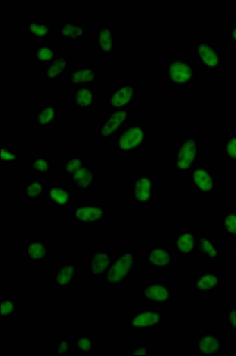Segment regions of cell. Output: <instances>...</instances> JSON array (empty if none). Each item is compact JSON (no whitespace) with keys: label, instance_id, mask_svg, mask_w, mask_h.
<instances>
[{"label":"cell","instance_id":"obj_1","mask_svg":"<svg viewBox=\"0 0 236 356\" xmlns=\"http://www.w3.org/2000/svg\"><path fill=\"white\" fill-rule=\"evenodd\" d=\"M143 245H121L120 250L103 277L104 289L111 292L128 291L132 281L139 280L140 254Z\"/></svg>","mask_w":236,"mask_h":356},{"label":"cell","instance_id":"obj_2","mask_svg":"<svg viewBox=\"0 0 236 356\" xmlns=\"http://www.w3.org/2000/svg\"><path fill=\"white\" fill-rule=\"evenodd\" d=\"M199 70L194 58H165L162 61L163 81L171 84L176 94H184L199 81Z\"/></svg>","mask_w":236,"mask_h":356},{"label":"cell","instance_id":"obj_3","mask_svg":"<svg viewBox=\"0 0 236 356\" xmlns=\"http://www.w3.org/2000/svg\"><path fill=\"white\" fill-rule=\"evenodd\" d=\"M119 152L151 151V129L138 116L129 117L116 138Z\"/></svg>","mask_w":236,"mask_h":356},{"label":"cell","instance_id":"obj_4","mask_svg":"<svg viewBox=\"0 0 236 356\" xmlns=\"http://www.w3.org/2000/svg\"><path fill=\"white\" fill-rule=\"evenodd\" d=\"M86 262L87 257L82 256H60L56 266L47 269V280L59 291H70L82 280Z\"/></svg>","mask_w":236,"mask_h":356},{"label":"cell","instance_id":"obj_5","mask_svg":"<svg viewBox=\"0 0 236 356\" xmlns=\"http://www.w3.org/2000/svg\"><path fill=\"white\" fill-rule=\"evenodd\" d=\"M185 176L187 187L195 191L199 197H221V177L212 172L209 163L197 162Z\"/></svg>","mask_w":236,"mask_h":356},{"label":"cell","instance_id":"obj_6","mask_svg":"<svg viewBox=\"0 0 236 356\" xmlns=\"http://www.w3.org/2000/svg\"><path fill=\"white\" fill-rule=\"evenodd\" d=\"M69 221L82 226L102 222L106 219V200L93 194H84L74 199L67 208Z\"/></svg>","mask_w":236,"mask_h":356},{"label":"cell","instance_id":"obj_7","mask_svg":"<svg viewBox=\"0 0 236 356\" xmlns=\"http://www.w3.org/2000/svg\"><path fill=\"white\" fill-rule=\"evenodd\" d=\"M163 320V308L140 305L128 318V338L151 337L153 329L162 326Z\"/></svg>","mask_w":236,"mask_h":356},{"label":"cell","instance_id":"obj_8","mask_svg":"<svg viewBox=\"0 0 236 356\" xmlns=\"http://www.w3.org/2000/svg\"><path fill=\"white\" fill-rule=\"evenodd\" d=\"M176 280H153L141 281L139 284L140 305L164 308L175 303Z\"/></svg>","mask_w":236,"mask_h":356},{"label":"cell","instance_id":"obj_9","mask_svg":"<svg viewBox=\"0 0 236 356\" xmlns=\"http://www.w3.org/2000/svg\"><path fill=\"white\" fill-rule=\"evenodd\" d=\"M157 191V181L147 174L128 176V210L151 209L153 195Z\"/></svg>","mask_w":236,"mask_h":356},{"label":"cell","instance_id":"obj_10","mask_svg":"<svg viewBox=\"0 0 236 356\" xmlns=\"http://www.w3.org/2000/svg\"><path fill=\"white\" fill-rule=\"evenodd\" d=\"M92 56L96 59L117 58V26L113 23H89Z\"/></svg>","mask_w":236,"mask_h":356},{"label":"cell","instance_id":"obj_11","mask_svg":"<svg viewBox=\"0 0 236 356\" xmlns=\"http://www.w3.org/2000/svg\"><path fill=\"white\" fill-rule=\"evenodd\" d=\"M140 102V86L138 81H119L104 97V113L129 109Z\"/></svg>","mask_w":236,"mask_h":356},{"label":"cell","instance_id":"obj_12","mask_svg":"<svg viewBox=\"0 0 236 356\" xmlns=\"http://www.w3.org/2000/svg\"><path fill=\"white\" fill-rule=\"evenodd\" d=\"M199 136L195 134H186L177 139L174 146V175H185L197 162Z\"/></svg>","mask_w":236,"mask_h":356},{"label":"cell","instance_id":"obj_13","mask_svg":"<svg viewBox=\"0 0 236 356\" xmlns=\"http://www.w3.org/2000/svg\"><path fill=\"white\" fill-rule=\"evenodd\" d=\"M129 109L117 111L96 117L92 123L94 141L116 140L124 122L129 118Z\"/></svg>","mask_w":236,"mask_h":356},{"label":"cell","instance_id":"obj_14","mask_svg":"<svg viewBox=\"0 0 236 356\" xmlns=\"http://www.w3.org/2000/svg\"><path fill=\"white\" fill-rule=\"evenodd\" d=\"M121 245H94L92 253L87 257V274L94 281H103L117 255Z\"/></svg>","mask_w":236,"mask_h":356},{"label":"cell","instance_id":"obj_15","mask_svg":"<svg viewBox=\"0 0 236 356\" xmlns=\"http://www.w3.org/2000/svg\"><path fill=\"white\" fill-rule=\"evenodd\" d=\"M47 249L46 234H24V268L30 270L46 268Z\"/></svg>","mask_w":236,"mask_h":356},{"label":"cell","instance_id":"obj_16","mask_svg":"<svg viewBox=\"0 0 236 356\" xmlns=\"http://www.w3.org/2000/svg\"><path fill=\"white\" fill-rule=\"evenodd\" d=\"M176 254L168 245H143L140 254L142 269H171L176 266Z\"/></svg>","mask_w":236,"mask_h":356},{"label":"cell","instance_id":"obj_17","mask_svg":"<svg viewBox=\"0 0 236 356\" xmlns=\"http://www.w3.org/2000/svg\"><path fill=\"white\" fill-rule=\"evenodd\" d=\"M223 348V327L203 325L197 328V353L201 356H220Z\"/></svg>","mask_w":236,"mask_h":356},{"label":"cell","instance_id":"obj_18","mask_svg":"<svg viewBox=\"0 0 236 356\" xmlns=\"http://www.w3.org/2000/svg\"><path fill=\"white\" fill-rule=\"evenodd\" d=\"M199 70H222L221 49L211 42L207 35H200L197 40V56L194 58Z\"/></svg>","mask_w":236,"mask_h":356},{"label":"cell","instance_id":"obj_19","mask_svg":"<svg viewBox=\"0 0 236 356\" xmlns=\"http://www.w3.org/2000/svg\"><path fill=\"white\" fill-rule=\"evenodd\" d=\"M87 33V25L82 23L53 24V36L57 39L58 47L80 48Z\"/></svg>","mask_w":236,"mask_h":356},{"label":"cell","instance_id":"obj_20","mask_svg":"<svg viewBox=\"0 0 236 356\" xmlns=\"http://www.w3.org/2000/svg\"><path fill=\"white\" fill-rule=\"evenodd\" d=\"M224 274L220 266L210 265L199 268L197 275L192 281L190 289L194 292H210L221 290Z\"/></svg>","mask_w":236,"mask_h":356},{"label":"cell","instance_id":"obj_21","mask_svg":"<svg viewBox=\"0 0 236 356\" xmlns=\"http://www.w3.org/2000/svg\"><path fill=\"white\" fill-rule=\"evenodd\" d=\"M222 236L219 234L198 233L195 257H205L210 263L222 258Z\"/></svg>","mask_w":236,"mask_h":356},{"label":"cell","instance_id":"obj_22","mask_svg":"<svg viewBox=\"0 0 236 356\" xmlns=\"http://www.w3.org/2000/svg\"><path fill=\"white\" fill-rule=\"evenodd\" d=\"M69 104L82 116L86 118L93 117V85L70 87Z\"/></svg>","mask_w":236,"mask_h":356},{"label":"cell","instance_id":"obj_23","mask_svg":"<svg viewBox=\"0 0 236 356\" xmlns=\"http://www.w3.org/2000/svg\"><path fill=\"white\" fill-rule=\"evenodd\" d=\"M105 74L94 67L92 61H83L81 67L71 70L67 82L69 86H90L103 82Z\"/></svg>","mask_w":236,"mask_h":356},{"label":"cell","instance_id":"obj_24","mask_svg":"<svg viewBox=\"0 0 236 356\" xmlns=\"http://www.w3.org/2000/svg\"><path fill=\"white\" fill-rule=\"evenodd\" d=\"M31 174L45 178L59 175L58 165L49 154L44 151H37L30 157L28 162L23 163Z\"/></svg>","mask_w":236,"mask_h":356},{"label":"cell","instance_id":"obj_25","mask_svg":"<svg viewBox=\"0 0 236 356\" xmlns=\"http://www.w3.org/2000/svg\"><path fill=\"white\" fill-rule=\"evenodd\" d=\"M35 128L51 129L59 126V106L58 104H39L34 110Z\"/></svg>","mask_w":236,"mask_h":356},{"label":"cell","instance_id":"obj_26","mask_svg":"<svg viewBox=\"0 0 236 356\" xmlns=\"http://www.w3.org/2000/svg\"><path fill=\"white\" fill-rule=\"evenodd\" d=\"M173 250L177 257H195L197 249V232L187 228L175 235Z\"/></svg>","mask_w":236,"mask_h":356},{"label":"cell","instance_id":"obj_27","mask_svg":"<svg viewBox=\"0 0 236 356\" xmlns=\"http://www.w3.org/2000/svg\"><path fill=\"white\" fill-rule=\"evenodd\" d=\"M49 210L67 209L72 202L70 189L64 186H49L44 196Z\"/></svg>","mask_w":236,"mask_h":356},{"label":"cell","instance_id":"obj_28","mask_svg":"<svg viewBox=\"0 0 236 356\" xmlns=\"http://www.w3.org/2000/svg\"><path fill=\"white\" fill-rule=\"evenodd\" d=\"M70 187L76 193L93 194L94 167L92 163L85 162L81 169L70 177Z\"/></svg>","mask_w":236,"mask_h":356},{"label":"cell","instance_id":"obj_29","mask_svg":"<svg viewBox=\"0 0 236 356\" xmlns=\"http://www.w3.org/2000/svg\"><path fill=\"white\" fill-rule=\"evenodd\" d=\"M24 188L23 196L25 199L33 200L44 197L49 183L47 179L31 174L28 170L24 167Z\"/></svg>","mask_w":236,"mask_h":356},{"label":"cell","instance_id":"obj_30","mask_svg":"<svg viewBox=\"0 0 236 356\" xmlns=\"http://www.w3.org/2000/svg\"><path fill=\"white\" fill-rule=\"evenodd\" d=\"M0 307L1 326H11L13 316L24 314V303L14 301L10 291H2L0 293Z\"/></svg>","mask_w":236,"mask_h":356},{"label":"cell","instance_id":"obj_31","mask_svg":"<svg viewBox=\"0 0 236 356\" xmlns=\"http://www.w3.org/2000/svg\"><path fill=\"white\" fill-rule=\"evenodd\" d=\"M58 47L50 44L47 41H35V68L37 70H44L53 62L60 58Z\"/></svg>","mask_w":236,"mask_h":356},{"label":"cell","instance_id":"obj_32","mask_svg":"<svg viewBox=\"0 0 236 356\" xmlns=\"http://www.w3.org/2000/svg\"><path fill=\"white\" fill-rule=\"evenodd\" d=\"M71 62L68 58L60 57L45 70L47 82H67L70 74Z\"/></svg>","mask_w":236,"mask_h":356},{"label":"cell","instance_id":"obj_33","mask_svg":"<svg viewBox=\"0 0 236 356\" xmlns=\"http://www.w3.org/2000/svg\"><path fill=\"white\" fill-rule=\"evenodd\" d=\"M22 29L26 36L33 38L35 41H46L53 35V24L24 22Z\"/></svg>","mask_w":236,"mask_h":356},{"label":"cell","instance_id":"obj_34","mask_svg":"<svg viewBox=\"0 0 236 356\" xmlns=\"http://www.w3.org/2000/svg\"><path fill=\"white\" fill-rule=\"evenodd\" d=\"M220 235L227 239L236 240V211L233 209L220 210Z\"/></svg>","mask_w":236,"mask_h":356},{"label":"cell","instance_id":"obj_35","mask_svg":"<svg viewBox=\"0 0 236 356\" xmlns=\"http://www.w3.org/2000/svg\"><path fill=\"white\" fill-rule=\"evenodd\" d=\"M220 163L236 164V129L228 134L220 145Z\"/></svg>","mask_w":236,"mask_h":356},{"label":"cell","instance_id":"obj_36","mask_svg":"<svg viewBox=\"0 0 236 356\" xmlns=\"http://www.w3.org/2000/svg\"><path fill=\"white\" fill-rule=\"evenodd\" d=\"M84 163L82 152L74 150L58 166L59 175L70 177L82 168Z\"/></svg>","mask_w":236,"mask_h":356},{"label":"cell","instance_id":"obj_37","mask_svg":"<svg viewBox=\"0 0 236 356\" xmlns=\"http://www.w3.org/2000/svg\"><path fill=\"white\" fill-rule=\"evenodd\" d=\"M0 149H1L0 163L2 164L24 163V152L14 149L10 139H2L1 143H0Z\"/></svg>","mask_w":236,"mask_h":356},{"label":"cell","instance_id":"obj_38","mask_svg":"<svg viewBox=\"0 0 236 356\" xmlns=\"http://www.w3.org/2000/svg\"><path fill=\"white\" fill-rule=\"evenodd\" d=\"M221 327L231 331L232 337L236 338V305L231 302L221 304Z\"/></svg>","mask_w":236,"mask_h":356},{"label":"cell","instance_id":"obj_39","mask_svg":"<svg viewBox=\"0 0 236 356\" xmlns=\"http://www.w3.org/2000/svg\"><path fill=\"white\" fill-rule=\"evenodd\" d=\"M74 349L81 353L83 356H90L94 354L93 338L83 335L74 340Z\"/></svg>","mask_w":236,"mask_h":356},{"label":"cell","instance_id":"obj_40","mask_svg":"<svg viewBox=\"0 0 236 356\" xmlns=\"http://www.w3.org/2000/svg\"><path fill=\"white\" fill-rule=\"evenodd\" d=\"M139 342L128 350V355H151V337L139 339Z\"/></svg>","mask_w":236,"mask_h":356},{"label":"cell","instance_id":"obj_41","mask_svg":"<svg viewBox=\"0 0 236 356\" xmlns=\"http://www.w3.org/2000/svg\"><path fill=\"white\" fill-rule=\"evenodd\" d=\"M74 340L75 339L73 338H59L55 355L58 356L70 355L71 351L74 350Z\"/></svg>","mask_w":236,"mask_h":356},{"label":"cell","instance_id":"obj_42","mask_svg":"<svg viewBox=\"0 0 236 356\" xmlns=\"http://www.w3.org/2000/svg\"><path fill=\"white\" fill-rule=\"evenodd\" d=\"M228 33L231 38L232 45L233 47H236V23L228 29Z\"/></svg>","mask_w":236,"mask_h":356},{"label":"cell","instance_id":"obj_43","mask_svg":"<svg viewBox=\"0 0 236 356\" xmlns=\"http://www.w3.org/2000/svg\"><path fill=\"white\" fill-rule=\"evenodd\" d=\"M232 267L236 268V240L233 241L232 243Z\"/></svg>","mask_w":236,"mask_h":356},{"label":"cell","instance_id":"obj_44","mask_svg":"<svg viewBox=\"0 0 236 356\" xmlns=\"http://www.w3.org/2000/svg\"><path fill=\"white\" fill-rule=\"evenodd\" d=\"M232 302L236 305V291L232 292Z\"/></svg>","mask_w":236,"mask_h":356},{"label":"cell","instance_id":"obj_45","mask_svg":"<svg viewBox=\"0 0 236 356\" xmlns=\"http://www.w3.org/2000/svg\"><path fill=\"white\" fill-rule=\"evenodd\" d=\"M232 209L236 211V197L233 199V207Z\"/></svg>","mask_w":236,"mask_h":356}]
</instances>
